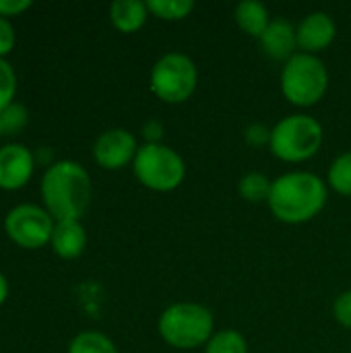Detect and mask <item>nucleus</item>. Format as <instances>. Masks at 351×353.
<instances>
[{"instance_id":"25","label":"nucleus","mask_w":351,"mask_h":353,"mask_svg":"<svg viewBox=\"0 0 351 353\" xmlns=\"http://www.w3.org/2000/svg\"><path fill=\"white\" fill-rule=\"evenodd\" d=\"M141 132H143V139H145V143H161L166 128H163V122H161V120H157V118H151V120H147V122L143 124Z\"/></svg>"},{"instance_id":"5","label":"nucleus","mask_w":351,"mask_h":353,"mask_svg":"<svg viewBox=\"0 0 351 353\" xmlns=\"http://www.w3.org/2000/svg\"><path fill=\"white\" fill-rule=\"evenodd\" d=\"M281 93L296 108L317 105L329 89V68L319 56L298 52L281 68Z\"/></svg>"},{"instance_id":"19","label":"nucleus","mask_w":351,"mask_h":353,"mask_svg":"<svg viewBox=\"0 0 351 353\" xmlns=\"http://www.w3.org/2000/svg\"><path fill=\"white\" fill-rule=\"evenodd\" d=\"M203 353H248V341L236 329H221L215 331Z\"/></svg>"},{"instance_id":"11","label":"nucleus","mask_w":351,"mask_h":353,"mask_svg":"<svg viewBox=\"0 0 351 353\" xmlns=\"http://www.w3.org/2000/svg\"><path fill=\"white\" fill-rule=\"evenodd\" d=\"M35 168L33 153L19 143L0 147V188L17 190L23 188Z\"/></svg>"},{"instance_id":"18","label":"nucleus","mask_w":351,"mask_h":353,"mask_svg":"<svg viewBox=\"0 0 351 353\" xmlns=\"http://www.w3.org/2000/svg\"><path fill=\"white\" fill-rule=\"evenodd\" d=\"M68 353H118V347L99 331H83L70 341Z\"/></svg>"},{"instance_id":"2","label":"nucleus","mask_w":351,"mask_h":353,"mask_svg":"<svg viewBox=\"0 0 351 353\" xmlns=\"http://www.w3.org/2000/svg\"><path fill=\"white\" fill-rule=\"evenodd\" d=\"M91 192L93 188L87 170L70 159L52 163L41 178L43 205L56 221H81L91 203Z\"/></svg>"},{"instance_id":"22","label":"nucleus","mask_w":351,"mask_h":353,"mask_svg":"<svg viewBox=\"0 0 351 353\" xmlns=\"http://www.w3.org/2000/svg\"><path fill=\"white\" fill-rule=\"evenodd\" d=\"M14 93H17V74L12 66L4 58H0V112L10 103H14L12 101Z\"/></svg>"},{"instance_id":"4","label":"nucleus","mask_w":351,"mask_h":353,"mask_svg":"<svg viewBox=\"0 0 351 353\" xmlns=\"http://www.w3.org/2000/svg\"><path fill=\"white\" fill-rule=\"evenodd\" d=\"M325 141L323 124L310 114H290L271 128V153L285 163L312 159Z\"/></svg>"},{"instance_id":"3","label":"nucleus","mask_w":351,"mask_h":353,"mask_svg":"<svg viewBox=\"0 0 351 353\" xmlns=\"http://www.w3.org/2000/svg\"><path fill=\"white\" fill-rule=\"evenodd\" d=\"M157 331L174 350H197L215 335V316L199 302H176L159 314Z\"/></svg>"},{"instance_id":"6","label":"nucleus","mask_w":351,"mask_h":353,"mask_svg":"<svg viewBox=\"0 0 351 353\" xmlns=\"http://www.w3.org/2000/svg\"><path fill=\"white\" fill-rule=\"evenodd\" d=\"M137 180L153 192H172L186 178L184 157L166 143H145L132 161Z\"/></svg>"},{"instance_id":"23","label":"nucleus","mask_w":351,"mask_h":353,"mask_svg":"<svg viewBox=\"0 0 351 353\" xmlns=\"http://www.w3.org/2000/svg\"><path fill=\"white\" fill-rule=\"evenodd\" d=\"M244 143L252 149L269 147L271 143V128L263 122H252L244 128Z\"/></svg>"},{"instance_id":"17","label":"nucleus","mask_w":351,"mask_h":353,"mask_svg":"<svg viewBox=\"0 0 351 353\" xmlns=\"http://www.w3.org/2000/svg\"><path fill=\"white\" fill-rule=\"evenodd\" d=\"M327 186L341 196H351V149L339 153L329 165Z\"/></svg>"},{"instance_id":"20","label":"nucleus","mask_w":351,"mask_h":353,"mask_svg":"<svg viewBox=\"0 0 351 353\" xmlns=\"http://www.w3.org/2000/svg\"><path fill=\"white\" fill-rule=\"evenodd\" d=\"M149 12L161 21H182L194 10V0H147Z\"/></svg>"},{"instance_id":"10","label":"nucleus","mask_w":351,"mask_h":353,"mask_svg":"<svg viewBox=\"0 0 351 353\" xmlns=\"http://www.w3.org/2000/svg\"><path fill=\"white\" fill-rule=\"evenodd\" d=\"M296 31L300 52L319 56V52L327 50L335 41L337 23L327 10H312L296 25Z\"/></svg>"},{"instance_id":"14","label":"nucleus","mask_w":351,"mask_h":353,"mask_svg":"<svg viewBox=\"0 0 351 353\" xmlns=\"http://www.w3.org/2000/svg\"><path fill=\"white\" fill-rule=\"evenodd\" d=\"M149 6L143 0H114L110 4V21L122 33L139 31L149 19Z\"/></svg>"},{"instance_id":"9","label":"nucleus","mask_w":351,"mask_h":353,"mask_svg":"<svg viewBox=\"0 0 351 353\" xmlns=\"http://www.w3.org/2000/svg\"><path fill=\"white\" fill-rule=\"evenodd\" d=\"M137 137L126 128H110L101 132L93 145V157L103 170H122L130 165L139 153Z\"/></svg>"},{"instance_id":"26","label":"nucleus","mask_w":351,"mask_h":353,"mask_svg":"<svg viewBox=\"0 0 351 353\" xmlns=\"http://www.w3.org/2000/svg\"><path fill=\"white\" fill-rule=\"evenodd\" d=\"M14 46V29L8 19L0 17V58L6 56Z\"/></svg>"},{"instance_id":"8","label":"nucleus","mask_w":351,"mask_h":353,"mask_svg":"<svg viewBox=\"0 0 351 353\" xmlns=\"http://www.w3.org/2000/svg\"><path fill=\"white\" fill-rule=\"evenodd\" d=\"M52 215L37 205H19L8 211L4 219V230L8 238L23 248H41L52 240L54 232Z\"/></svg>"},{"instance_id":"13","label":"nucleus","mask_w":351,"mask_h":353,"mask_svg":"<svg viewBox=\"0 0 351 353\" xmlns=\"http://www.w3.org/2000/svg\"><path fill=\"white\" fill-rule=\"evenodd\" d=\"M50 244H52L54 252L62 259L81 256L85 246H87V234H85L83 223L77 219L56 221Z\"/></svg>"},{"instance_id":"16","label":"nucleus","mask_w":351,"mask_h":353,"mask_svg":"<svg viewBox=\"0 0 351 353\" xmlns=\"http://www.w3.org/2000/svg\"><path fill=\"white\" fill-rule=\"evenodd\" d=\"M273 180L263 172H246L238 182V192L248 203H267Z\"/></svg>"},{"instance_id":"12","label":"nucleus","mask_w":351,"mask_h":353,"mask_svg":"<svg viewBox=\"0 0 351 353\" xmlns=\"http://www.w3.org/2000/svg\"><path fill=\"white\" fill-rule=\"evenodd\" d=\"M259 43L263 48V52L277 62H288L292 56H296L300 52L298 48V31L296 25L285 19V17H275L271 19L269 27L265 29V33L259 37Z\"/></svg>"},{"instance_id":"27","label":"nucleus","mask_w":351,"mask_h":353,"mask_svg":"<svg viewBox=\"0 0 351 353\" xmlns=\"http://www.w3.org/2000/svg\"><path fill=\"white\" fill-rule=\"evenodd\" d=\"M31 6L29 0H0V17H14Z\"/></svg>"},{"instance_id":"21","label":"nucleus","mask_w":351,"mask_h":353,"mask_svg":"<svg viewBox=\"0 0 351 353\" xmlns=\"http://www.w3.org/2000/svg\"><path fill=\"white\" fill-rule=\"evenodd\" d=\"M27 110L21 103H10L0 112V137L17 134L27 124Z\"/></svg>"},{"instance_id":"28","label":"nucleus","mask_w":351,"mask_h":353,"mask_svg":"<svg viewBox=\"0 0 351 353\" xmlns=\"http://www.w3.org/2000/svg\"><path fill=\"white\" fill-rule=\"evenodd\" d=\"M6 296H8V283H6V279H4V275L0 273V306L4 304V300H6Z\"/></svg>"},{"instance_id":"1","label":"nucleus","mask_w":351,"mask_h":353,"mask_svg":"<svg viewBox=\"0 0 351 353\" xmlns=\"http://www.w3.org/2000/svg\"><path fill=\"white\" fill-rule=\"evenodd\" d=\"M329 201V186L314 172L294 170L277 176L269 194V209L273 217L288 225L312 221Z\"/></svg>"},{"instance_id":"7","label":"nucleus","mask_w":351,"mask_h":353,"mask_svg":"<svg viewBox=\"0 0 351 353\" xmlns=\"http://www.w3.org/2000/svg\"><path fill=\"white\" fill-rule=\"evenodd\" d=\"M199 85V68L184 52H166L155 60L149 74V87L163 103H184Z\"/></svg>"},{"instance_id":"24","label":"nucleus","mask_w":351,"mask_h":353,"mask_svg":"<svg viewBox=\"0 0 351 353\" xmlns=\"http://www.w3.org/2000/svg\"><path fill=\"white\" fill-rule=\"evenodd\" d=\"M333 316H335V321L341 327L351 329V290L341 292L335 298V302H333Z\"/></svg>"},{"instance_id":"15","label":"nucleus","mask_w":351,"mask_h":353,"mask_svg":"<svg viewBox=\"0 0 351 353\" xmlns=\"http://www.w3.org/2000/svg\"><path fill=\"white\" fill-rule=\"evenodd\" d=\"M234 19L246 35L257 39L265 33V29L271 23L269 8L261 0H240L234 8Z\"/></svg>"}]
</instances>
